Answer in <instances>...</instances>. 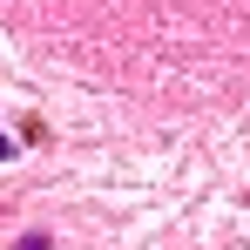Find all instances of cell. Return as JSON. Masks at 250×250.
<instances>
[{"label": "cell", "mask_w": 250, "mask_h": 250, "mask_svg": "<svg viewBox=\"0 0 250 250\" xmlns=\"http://www.w3.org/2000/svg\"><path fill=\"white\" fill-rule=\"evenodd\" d=\"M21 250H47V237H21Z\"/></svg>", "instance_id": "6da1fadb"}, {"label": "cell", "mask_w": 250, "mask_h": 250, "mask_svg": "<svg viewBox=\"0 0 250 250\" xmlns=\"http://www.w3.org/2000/svg\"><path fill=\"white\" fill-rule=\"evenodd\" d=\"M0 156H7V135H0Z\"/></svg>", "instance_id": "7a4b0ae2"}]
</instances>
